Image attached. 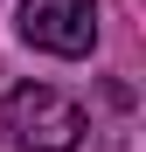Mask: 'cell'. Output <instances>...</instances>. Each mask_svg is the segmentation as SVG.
<instances>
[{"label": "cell", "mask_w": 146, "mask_h": 152, "mask_svg": "<svg viewBox=\"0 0 146 152\" xmlns=\"http://www.w3.org/2000/svg\"><path fill=\"white\" fill-rule=\"evenodd\" d=\"M7 132L21 152H77L84 132H90V118L77 97H63V90H49V83H21L7 97Z\"/></svg>", "instance_id": "cell-1"}, {"label": "cell", "mask_w": 146, "mask_h": 152, "mask_svg": "<svg viewBox=\"0 0 146 152\" xmlns=\"http://www.w3.org/2000/svg\"><path fill=\"white\" fill-rule=\"evenodd\" d=\"M21 42L42 56H90L97 48V0H21Z\"/></svg>", "instance_id": "cell-2"}]
</instances>
